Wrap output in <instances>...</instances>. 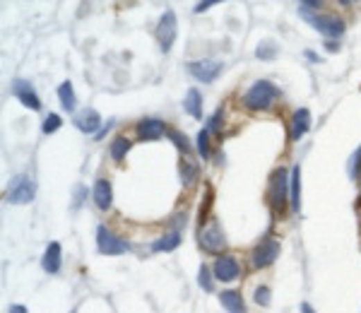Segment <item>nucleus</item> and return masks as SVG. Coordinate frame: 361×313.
I'll return each instance as SVG.
<instances>
[{"instance_id":"nucleus-13","label":"nucleus","mask_w":361,"mask_h":313,"mask_svg":"<svg viewBox=\"0 0 361 313\" xmlns=\"http://www.w3.org/2000/svg\"><path fill=\"white\" fill-rule=\"evenodd\" d=\"M241 273V265H239V260L234 258V255H219L217 258V263H215V277L217 280H221V282H231V280H236Z\"/></svg>"},{"instance_id":"nucleus-29","label":"nucleus","mask_w":361,"mask_h":313,"mask_svg":"<svg viewBox=\"0 0 361 313\" xmlns=\"http://www.w3.org/2000/svg\"><path fill=\"white\" fill-rule=\"evenodd\" d=\"M169 137H171L174 145H176L178 150H183L185 155H188V152H190V145H188V140H185V135H180L178 130H169Z\"/></svg>"},{"instance_id":"nucleus-28","label":"nucleus","mask_w":361,"mask_h":313,"mask_svg":"<svg viewBox=\"0 0 361 313\" xmlns=\"http://www.w3.org/2000/svg\"><path fill=\"white\" fill-rule=\"evenodd\" d=\"M318 8H323V3H318V0H303V3H299V12L306 19H311V12Z\"/></svg>"},{"instance_id":"nucleus-8","label":"nucleus","mask_w":361,"mask_h":313,"mask_svg":"<svg viewBox=\"0 0 361 313\" xmlns=\"http://www.w3.org/2000/svg\"><path fill=\"white\" fill-rule=\"evenodd\" d=\"M185 68L198 82H215L224 70V63L221 60H190Z\"/></svg>"},{"instance_id":"nucleus-32","label":"nucleus","mask_w":361,"mask_h":313,"mask_svg":"<svg viewBox=\"0 0 361 313\" xmlns=\"http://www.w3.org/2000/svg\"><path fill=\"white\" fill-rule=\"evenodd\" d=\"M221 121H224V114H221V111H217V114L208 121V130L210 133H221Z\"/></svg>"},{"instance_id":"nucleus-24","label":"nucleus","mask_w":361,"mask_h":313,"mask_svg":"<svg viewBox=\"0 0 361 313\" xmlns=\"http://www.w3.org/2000/svg\"><path fill=\"white\" fill-rule=\"evenodd\" d=\"M195 147H198V152L203 155V159L210 157V130L208 128L198 133V137H195Z\"/></svg>"},{"instance_id":"nucleus-14","label":"nucleus","mask_w":361,"mask_h":313,"mask_svg":"<svg viewBox=\"0 0 361 313\" xmlns=\"http://www.w3.org/2000/svg\"><path fill=\"white\" fill-rule=\"evenodd\" d=\"M164 133H167V126L159 118H142L137 123V137L140 140H159V137H164Z\"/></svg>"},{"instance_id":"nucleus-15","label":"nucleus","mask_w":361,"mask_h":313,"mask_svg":"<svg viewBox=\"0 0 361 313\" xmlns=\"http://www.w3.org/2000/svg\"><path fill=\"white\" fill-rule=\"evenodd\" d=\"M60 263H63V248H60L58 241H51L49 248H46V253H44V260H41V265H44V270L49 275H56L60 270Z\"/></svg>"},{"instance_id":"nucleus-7","label":"nucleus","mask_w":361,"mask_h":313,"mask_svg":"<svg viewBox=\"0 0 361 313\" xmlns=\"http://www.w3.org/2000/svg\"><path fill=\"white\" fill-rule=\"evenodd\" d=\"M176 34H178V22H176V15L174 10H167L159 19V27H157V39H159V46H162L164 53H169L176 41Z\"/></svg>"},{"instance_id":"nucleus-21","label":"nucleus","mask_w":361,"mask_h":313,"mask_svg":"<svg viewBox=\"0 0 361 313\" xmlns=\"http://www.w3.org/2000/svg\"><path fill=\"white\" fill-rule=\"evenodd\" d=\"M131 145H133V142L128 140L126 135H118V137H113L111 147H108V152H111V159H113V162H123V159H126L128 152H131Z\"/></svg>"},{"instance_id":"nucleus-4","label":"nucleus","mask_w":361,"mask_h":313,"mask_svg":"<svg viewBox=\"0 0 361 313\" xmlns=\"http://www.w3.org/2000/svg\"><path fill=\"white\" fill-rule=\"evenodd\" d=\"M96 248H99V253H104V255H121V253H128V251H131V244L101 224V227L96 229Z\"/></svg>"},{"instance_id":"nucleus-1","label":"nucleus","mask_w":361,"mask_h":313,"mask_svg":"<svg viewBox=\"0 0 361 313\" xmlns=\"http://www.w3.org/2000/svg\"><path fill=\"white\" fill-rule=\"evenodd\" d=\"M282 96L280 87H275L272 82L267 80H258L246 90L244 94V106L251 111H267L275 106V101Z\"/></svg>"},{"instance_id":"nucleus-35","label":"nucleus","mask_w":361,"mask_h":313,"mask_svg":"<svg viewBox=\"0 0 361 313\" xmlns=\"http://www.w3.org/2000/svg\"><path fill=\"white\" fill-rule=\"evenodd\" d=\"M325 49H328L330 53H335V51H339V46L335 44V41H328V44H325Z\"/></svg>"},{"instance_id":"nucleus-36","label":"nucleus","mask_w":361,"mask_h":313,"mask_svg":"<svg viewBox=\"0 0 361 313\" xmlns=\"http://www.w3.org/2000/svg\"><path fill=\"white\" fill-rule=\"evenodd\" d=\"M301 313H316V311H313V306L308 304V301H303V304H301Z\"/></svg>"},{"instance_id":"nucleus-23","label":"nucleus","mask_w":361,"mask_h":313,"mask_svg":"<svg viewBox=\"0 0 361 313\" xmlns=\"http://www.w3.org/2000/svg\"><path fill=\"white\" fill-rule=\"evenodd\" d=\"M180 178H183L185 186H190V183L198 181V164H195L188 155L180 159Z\"/></svg>"},{"instance_id":"nucleus-17","label":"nucleus","mask_w":361,"mask_h":313,"mask_svg":"<svg viewBox=\"0 0 361 313\" xmlns=\"http://www.w3.org/2000/svg\"><path fill=\"white\" fill-rule=\"evenodd\" d=\"M289 205L294 212H299V208H301V167L299 164L289 174Z\"/></svg>"},{"instance_id":"nucleus-30","label":"nucleus","mask_w":361,"mask_h":313,"mask_svg":"<svg viewBox=\"0 0 361 313\" xmlns=\"http://www.w3.org/2000/svg\"><path fill=\"white\" fill-rule=\"evenodd\" d=\"M270 301H272V291L267 289V287H258L255 289V304L270 306Z\"/></svg>"},{"instance_id":"nucleus-3","label":"nucleus","mask_w":361,"mask_h":313,"mask_svg":"<svg viewBox=\"0 0 361 313\" xmlns=\"http://www.w3.org/2000/svg\"><path fill=\"white\" fill-rule=\"evenodd\" d=\"M267 200H270L272 212H282L287 208L289 200V176L285 169H277L270 176V191H267Z\"/></svg>"},{"instance_id":"nucleus-34","label":"nucleus","mask_w":361,"mask_h":313,"mask_svg":"<svg viewBox=\"0 0 361 313\" xmlns=\"http://www.w3.org/2000/svg\"><path fill=\"white\" fill-rule=\"evenodd\" d=\"M8 313H29L27 309H24L22 304H15V306H10V311Z\"/></svg>"},{"instance_id":"nucleus-2","label":"nucleus","mask_w":361,"mask_h":313,"mask_svg":"<svg viewBox=\"0 0 361 313\" xmlns=\"http://www.w3.org/2000/svg\"><path fill=\"white\" fill-rule=\"evenodd\" d=\"M36 196V183L32 176H27V174H19V176L12 178V183H10L8 193H5V200L12 205H27L32 203Z\"/></svg>"},{"instance_id":"nucleus-26","label":"nucleus","mask_w":361,"mask_h":313,"mask_svg":"<svg viewBox=\"0 0 361 313\" xmlns=\"http://www.w3.org/2000/svg\"><path fill=\"white\" fill-rule=\"evenodd\" d=\"M198 282H200V287H203L205 291H212V289H215L212 273H210L208 265H200V270H198Z\"/></svg>"},{"instance_id":"nucleus-27","label":"nucleus","mask_w":361,"mask_h":313,"mask_svg":"<svg viewBox=\"0 0 361 313\" xmlns=\"http://www.w3.org/2000/svg\"><path fill=\"white\" fill-rule=\"evenodd\" d=\"M60 126H63V118H60L58 114H49L44 121V126H41V130H44L46 135H51V133H56Z\"/></svg>"},{"instance_id":"nucleus-5","label":"nucleus","mask_w":361,"mask_h":313,"mask_svg":"<svg viewBox=\"0 0 361 313\" xmlns=\"http://www.w3.org/2000/svg\"><path fill=\"white\" fill-rule=\"evenodd\" d=\"M198 241L208 253H221L226 248V239H224V232H221L219 222L212 217L205 227H200V234H198Z\"/></svg>"},{"instance_id":"nucleus-12","label":"nucleus","mask_w":361,"mask_h":313,"mask_svg":"<svg viewBox=\"0 0 361 313\" xmlns=\"http://www.w3.org/2000/svg\"><path fill=\"white\" fill-rule=\"evenodd\" d=\"M311 123H313V118H311V111H308V109H296V111H294L292 130H289V140H292V142L301 140V137L306 135L308 130H311Z\"/></svg>"},{"instance_id":"nucleus-18","label":"nucleus","mask_w":361,"mask_h":313,"mask_svg":"<svg viewBox=\"0 0 361 313\" xmlns=\"http://www.w3.org/2000/svg\"><path fill=\"white\" fill-rule=\"evenodd\" d=\"M183 109H185V114H190L193 118H203V94H200L195 87H190V90L185 92Z\"/></svg>"},{"instance_id":"nucleus-19","label":"nucleus","mask_w":361,"mask_h":313,"mask_svg":"<svg viewBox=\"0 0 361 313\" xmlns=\"http://www.w3.org/2000/svg\"><path fill=\"white\" fill-rule=\"evenodd\" d=\"M219 301H221V306H224V309L229 313H246V304H244V299H241L239 291H234V289L221 291Z\"/></svg>"},{"instance_id":"nucleus-20","label":"nucleus","mask_w":361,"mask_h":313,"mask_svg":"<svg viewBox=\"0 0 361 313\" xmlns=\"http://www.w3.org/2000/svg\"><path fill=\"white\" fill-rule=\"evenodd\" d=\"M178 244H180V232H169V234L159 236V239L154 241L152 251L154 253H169V251L178 248Z\"/></svg>"},{"instance_id":"nucleus-16","label":"nucleus","mask_w":361,"mask_h":313,"mask_svg":"<svg viewBox=\"0 0 361 313\" xmlns=\"http://www.w3.org/2000/svg\"><path fill=\"white\" fill-rule=\"evenodd\" d=\"M94 205L99 210H108L111 208V203H113V188H111V181L108 178H96V183H94Z\"/></svg>"},{"instance_id":"nucleus-25","label":"nucleus","mask_w":361,"mask_h":313,"mask_svg":"<svg viewBox=\"0 0 361 313\" xmlns=\"http://www.w3.org/2000/svg\"><path fill=\"white\" fill-rule=\"evenodd\" d=\"M255 56H258V58H260V60H270V58H275V56H277V46L272 44V41H262V44L255 49Z\"/></svg>"},{"instance_id":"nucleus-33","label":"nucleus","mask_w":361,"mask_h":313,"mask_svg":"<svg viewBox=\"0 0 361 313\" xmlns=\"http://www.w3.org/2000/svg\"><path fill=\"white\" fill-rule=\"evenodd\" d=\"M212 0H205V3H198V5H195V12H205V10H210V8H212Z\"/></svg>"},{"instance_id":"nucleus-11","label":"nucleus","mask_w":361,"mask_h":313,"mask_svg":"<svg viewBox=\"0 0 361 313\" xmlns=\"http://www.w3.org/2000/svg\"><path fill=\"white\" fill-rule=\"evenodd\" d=\"M12 94L17 96V99L22 101L27 109H32V111H39L41 109L39 94H36V90H34L32 85H29L27 80H15L12 82Z\"/></svg>"},{"instance_id":"nucleus-31","label":"nucleus","mask_w":361,"mask_h":313,"mask_svg":"<svg viewBox=\"0 0 361 313\" xmlns=\"http://www.w3.org/2000/svg\"><path fill=\"white\" fill-rule=\"evenodd\" d=\"M349 174H352V178L361 176V147H359L357 152H354V157H352V164H349Z\"/></svg>"},{"instance_id":"nucleus-9","label":"nucleus","mask_w":361,"mask_h":313,"mask_svg":"<svg viewBox=\"0 0 361 313\" xmlns=\"http://www.w3.org/2000/svg\"><path fill=\"white\" fill-rule=\"evenodd\" d=\"M311 24L318 29V32L325 34V37H330V39H337V37H342V34H344V22L337 17V15H333V12L313 15Z\"/></svg>"},{"instance_id":"nucleus-10","label":"nucleus","mask_w":361,"mask_h":313,"mask_svg":"<svg viewBox=\"0 0 361 313\" xmlns=\"http://www.w3.org/2000/svg\"><path fill=\"white\" fill-rule=\"evenodd\" d=\"M72 123H75L77 130L87 133V135H99V130L104 128L99 111H96V109H90V106H87V109H82V111H77L75 118H72Z\"/></svg>"},{"instance_id":"nucleus-6","label":"nucleus","mask_w":361,"mask_h":313,"mask_svg":"<svg viewBox=\"0 0 361 313\" xmlns=\"http://www.w3.org/2000/svg\"><path fill=\"white\" fill-rule=\"evenodd\" d=\"M253 268H270L277 258H280V241L277 239H262L260 244L253 248Z\"/></svg>"},{"instance_id":"nucleus-22","label":"nucleus","mask_w":361,"mask_h":313,"mask_svg":"<svg viewBox=\"0 0 361 313\" xmlns=\"http://www.w3.org/2000/svg\"><path fill=\"white\" fill-rule=\"evenodd\" d=\"M58 99H60V106L68 111H75V104H77V96H75V90H72V82L65 80L63 85L58 87Z\"/></svg>"}]
</instances>
